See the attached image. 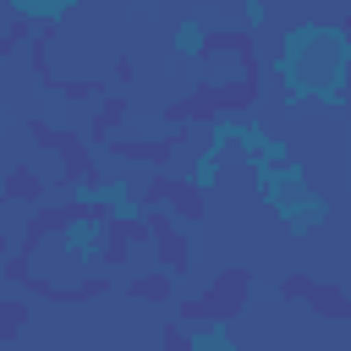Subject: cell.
I'll use <instances>...</instances> for the list:
<instances>
[{"label": "cell", "instance_id": "cell-6", "mask_svg": "<svg viewBox=\"0 0 351 351\" xmlns=\"http://www.w3.org/2000/svg\"><path fill=\"white\" fill-rule=\"evenodd\" d=\"M219 170H225V154H214V148H208V143H203V148H197V154H192V165H186V170H181V176H186V181H192V186H197V192H203V197H208V192H214V186H219Z\"/></svg>", "mask_w": 351, "mask_h": 351}, {"label": "cell", "instance_id": "cell-7", "mask_svg": "<svg viewBox=\"0 0 351 351\" xmlns=\"http://www.w3.org/2000/svg\"><path fill=\"white\" fill-rule=\"evenodd\" d=\"M22 318H27V307H22V302H5V296H0V340H11V335L22 329Z\"/></svg>", "mask_w": 351, "mask_h": 351}, {"label": "cell", "instance_id": "cell-5", "mask_svg": "<svg viewBox=\"0 0 351 351\" xmlns=\"http://www.w3.org/2000/svg\"><path fill=\"white\" fill-rule=\"evenodd\" d=\"M77 5H88V0H5V11L16 22H66Z\"/></svg>", "mask_w": 351, "mask_h": 351}, {"label": "cell", "instance_id": "cell-8", "mask_svg": "<svg viewBox=\"0 0 351 351\" xmlns=\"http://www.w3.org/2000/svg\"><path fill=\"white\" fill-rule=\"evenodd\" d=\"M0 252H5V241H0Z\"/></svg>", "mask_w": 351, "mask_h": 351}, {"label": "cell", "instance_id": "cell-2", "mask_svg": "<svg viewBox=\"0 0 351 351\" xmlns=\"http://www.w3.org/2000/svg\"><path fill=\"white\" fill-rule=\"evenodd\" d=\"M274 219H280V230L291 236V241H302V236H318L329 219H335V203L318 192V186H307V181H296V186H285L274 203Z\"/></svg>", "mask_w": 351, "mask_h": 351}, {"label": "cell", "instance_id": "cell-1", "mask_svg": "<svg viewBox=\"0 0 351 351\" xmlns=\"http://www.w3.org/2000/svg\"><path fill=\"white\" fill-rule=\"evenodd\" d=\"M346 55L351 33L340 16H307L280 33L269 55V77L280 82L285 115H340L346 110Z\"/></svg>", "mask_w": 351, "mask_h": 351}, {"label": "cell", "instance_id": "cell-4", "mask_svg": "<svg viewBox=\"0 0 351 351\" xmlns=\"http://www.w3.org/2000/svg\"><path fill=\"white\" fill-rule=\"evenodd\" d=\"M186 346L192 351H236V335H230V318H192V329H186Z\"/></svg>", "mask_w": 351, "mask_h": 351}, {"label": "cell", "instance_id": "cell-3", "mask_svg": "<svg viewBox=\"0 0 351 351\" xmlns=\"http://www.w3.org/2000/svg\"><path fill=\"white\" fill-rule=\"evenodd\" d=\"M214 22H225L219 11H186L181 22H176V33H170V60H181V66H197L203 60V49H208V33H214Z\"/></svg>", "mask_w": 351, "mask_h": 351}]
</instances>
